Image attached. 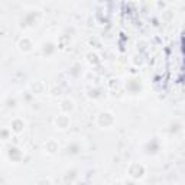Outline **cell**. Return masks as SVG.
I'll list each match as a JSON object with an SVG mask.
<instances>
[{
	"instance_id": "obj_3",
	"label": "cell",
	"mask_w": 185,
	"mask_h": 185,
	"mask_svg": "<svg viewBox=\"0 0 185 185\" xmlns=\"http://www.w3.org/2000/svg\"><path fill=\"white\" fill-rule=\"evenodd\" d=\"M19 45H20V49H22V51H25V52L32 49V42H30L29 39L20 40V43H19Z\"/></svg>"
},
{
	"instance_id": "obj_1",
	"label": "cell",
	"mask_w": 185,
	"mask_h": 185,
	"mask_svg": "<svg viewBox=\"0 0 185 185\" xmlns=\"http://www.w3.org/2000/svg\"><path fill=\"white\" fill-rule=\"evenodd\" d=\"M129 173L132 175L133 178H139V176H142L145 171H143V166L142 165H139V163H133L132 166L129 168Z\"/></svg>"
},
{
	"instance_id": "obj_2",
	"label": "cell",
	"mask_w": 185,
	"mask_h": 185,
	"mask_svg": "<svg viewBox=\"0 0 185 185\" xmlns=\"http://www.w3.org/2000/svg\"><path fill=\"white\" fill-rule=\"evenodd\" d=\"M100 124H104V126H108V124H111L113 123V116L110 114V113H101L100 114Z\"/></svg>"
},
{
	"instance_id": "obj_4",
	"label": "cell",
	"mask_w": 185,
	"mask_h": 185,
	"mask_svg": "<svg viewBox=\"0 0 185 185\" xmlns=\"http://www.w3.org/2000/svg\"><path fill=\"white\" fill-rule=\"evenodd\" d=\"M56 121H59V127H61V129H65L66 126H68V119H66L65 116H62V117L56 119Z\"/></svg>"
},
{
	"instance_id": "obj_5",
	"label": "cell",
	"mask_w": 185,
	"mask_h": 185,
	"mask_svg": "<svg viewBox=\"0 0 185 185\" xmlns=\"http://www.w3.org/2000/svg\"><path fill=\"white\" fill-rule=\"evenodd\" d=\"M22 127H23V124H22L20 121H17V120H16V121H14V123H13V129H14V130H16V132H19V130H22Z\"/></svg>"
}]
</instances>
